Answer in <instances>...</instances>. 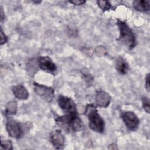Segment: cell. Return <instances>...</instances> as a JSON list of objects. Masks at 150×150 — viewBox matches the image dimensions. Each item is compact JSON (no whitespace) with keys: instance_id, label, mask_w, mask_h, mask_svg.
Instances as JSON below:
<instances>
[{"instance_id":"6da1fadb","label":"cell","mask_w":150,"mask_h":150,"mask_svg":"<svg viewBox=\"0 0 150 150\" xmlns=\"http://www.w3.org/2000/svg\"><path fill=\"white\" fill-rule=\"evenodd\" d=\"M56 124L62 129L67 132H75L81 131L84 124L77 114H65L55 118Z\"/></svg>"},{"instance_id":"7a4b0ae2","label":"cell","mask_w":150,"mask_h":150,"mask_svg":"<svg viewBox=\"0 0 150 150\" xmlns=\"http://www.w3.org/2000/svg\"><path fill=\"white\" fill-rule=\"evenodd\" d=\"M84 114L89 121V127L94 131L102 133L104 131V121L93 104H87Z\"/></svg>"},{"instance_id":"3957f363","label":"cell","mask_w":150,"mask_h":150,"mask_svg":"<svg viewBox=\"0 0 150 150\" xmlns=\"http://www.w3.org/2000/svg\"><path fill=\"white\" fill-rule=\"evenodd\" d=\"M117 25L120 32L118 40L129 49L134 48L136 46V38L132 29L125 22L118 19L117 20Z\"/></svg>"},{"instance_id":"277c9868","label":"cell","mask_w":150,"mask_h":150,"mask_svg":"<svg viewBox=\"0 0 150 150\" xmlns=\"http://www.w3.org/2000/svg\"><path fill=\"white\" fill-rule=\"evenodd\" d=\"M6 129L10 137L19 139L24 135L26 127L12 119H9L6 123Z\"/></svg>"},{"instance_id":"5b68a950","label":"cell","mask_w":150,"mask_h":150,"mask_svg":"<svg viewBox=\"0 0 150 150\" xmlns=\"http://www.w3.org/2000/svg\"><path fill=\"white\" fill-rule=\"evenodd\" d=\"M57 103L65 114H77L76 105L71 98L60 95L57 98Z\"/></svg>"},{"instance_id":"8992f818","label":"cell","mask_w":150,"mask_h":150,"mask_svg":"<svg viewBox=\"0 0 150 150\" xmlns=\"http://www.w3.org/2000/svg\"><path fill=\"white\" fill-rule=\"evenodd\" d=\"M33 88L37 95L47 102L52 101L54 96V90L53 88L36 83H33Z\"/></svg>"},{"instance_id":"52a82bcc","label":"cell","mask_w":150,"mask_h":150,"mask_svg":"<svg viewBox=\"0 0 150 150\" xmlns=\"http://www.w3.org/2000/svg\"><path fill=\"white\" fill-rule=\"evenodd\" d=\"M121 118L127 128L130 131H135L139 125V120L132 111H125L121 114Z\"/></svg>"},{"instance_id":"ba28073f","label":"cell","mask_w":150,"mask_h":150,"mask_svg":"<svg viewBox=\"0 0 150 150\" xmlns=\"http://www.w3.org/2000/svg\"><path fill=\"white\" fill-rule=\"evenodd\" d=\"M38 64L42 70L47 73H53L57 69L54 63L48 56H39L38 59Z\"/></svg>"},{"instance_id":"9c48e42d","label":"cell","mask_w":150,"mask_h":150,"mask_svg":"<svg viewBox=\"0 0 150 150\" xmlns=\"http://www.w3.org/2000/svg\"><path fill=\"white\" fill-rule=\"evenodd\" d=\"M49 141L54 148L57 149H62L65 143V138L59 130H55L50 133Z\"/></svg>"},{"instance_id":"30bf717a","label":"cell","mask_w":150,"mask_h":150,"mask_svg":"<svg viewBox=\"0 0 150 150\" xmlns=\"http://www.w3.org/2000/svg\"><path fill=\"white\" fill-rule=\"evenodd\" d=\"M110 96L104 91H98L96 95V103L99 107L106 108L111 102Z\"/></svg>"},{"instance_id":"8fae6325","label":"cell","mask_w":150,"mask_h":150,"mask_svg":"<svg viewBox=\"0 0 150 150\" xmlns=\"http://www.w3.org/2000/svg\"><path fill=\"white\" fill-rule=\"evenodd\" d=\"M12 92L15 97L20 100H26L29 97V93L22 85H17L12 88Z\"/></svg>"},{"instance_id":"7c38bea8","label":"cell","mask_w":150,"mask_h":150,"mask_svg":"<svg viewBox=\"0 0 150 150\" xmlns=\"http://www.w3.org/2000/svg\"><path fill=\"white\" fill-rule=\"evenodd\" d=\"M150 1L149 0H136L133 1L134 9L139 12H146L149 10Z\"/></svg>"},{"instance_id":"4fadbf2b","label":"cell","mask_w":150,"mask_h":150,"mask_svg":"<svg viewBox=\"0 0 150 150\" xmlns=\"http://www.w3.org/2000/svg\"><path fill=\"white\" fill-rule=\"evenodd\" d=\"M116 70L121 74H125L128 70V64L126 60L121 57H119L115 63Z\"/></svg>"},{"instance_id":"5bb4252c","label":"cell","mask_w":150,"mask_h":150,"mask_svg":"<svg viewBox=\"0 0 150 150\" xmlns=\"http://www.w3.org/2000/svg\"><path fill=\"white\" fill-rule=\"evenodd\" d=\"M17 111V103L15 101L8 102L5 106V114L14 115Z\"/></svg>"},{"instance_id":"9a60e30c","label":"cell","mask_w":150,"mask_h":150,"mask_svg":"<svg viewBox=\"0 0 150 150\" xmlns=\"http://www.w3.org/2000/svg\"><path fill=\"white\" fill-rule=\"evenodd\" d=\"M98 5L100 6V8L103 11H108L111 8V5L108 1H98L97 2Z\"/></svg>"},{"instance_id":"2e32d148","label":"cell","mask_w":150,"mask_h":150,"mask_svg":"<svg viewBox=\"0 0 150 150\" xmlns=\"http://www.w3.org/2000/svg\"><path fill=\"white\" fill-rule=\"evenodd\" d=\"M142 101V107L144 109V110L148 113L149 114L150 112V108H149V98L146 97H144L142 98L141 99Z\"/></svg>"},{"instance_id":"e0dca14e","label":"cell","mask_w":150,"mask_h":150,"mask_svg":"<svg viewBox=\"0 0 150 150\" xmlns=\"http://www.w3.org/2000/svg\"><path fill=\"white\" fill-rule=\"evenodd\" d=\"M1 148L4 149H12V144L10 140H2L1 141Z\"/></svg>"},{"instance_id":"ac0fdd59","label":"cell","mask_w":150,"mask_h":150,"mask_svg":"<svg viewBox=\"0 0 150 150\" xmlns=\"http://www.w3.org/2000/svg\"><path fill=\"white\" fill-rule=\"evenodd\" d=\"M8 40V38L6 37V36L5 35V33H4L2 29H1V45H3L4 43H5Z\"/></svg>"},{"instance_id":"d6986e66","label":"cell","mask_w":150,"mask_h":150,"mask_svg":"<svg viewBox=\"0 0 150 150\" xmlns=\"http://www.w3.org/2000/svg\"><path fill=\"white\" fill-rule=\"evenodd\" d=\"M145 88L146 90L149 92V74L148 73L145 77Z\"/></svg>"},{"instance_id":"ffe728a7","label":"cell","mask_w":150,"mask_h":150,"mask_svg":"<svg viewBox=\"0 0 150 150\" xmlns=\"http://www.w3.org/2000/svg\"><path fill=\"white\" fill-rule=\"evenodd\" d=\"M70 3L73 4V5H80L85 3L84 1H69Z\"/></svg>"},{"instance_id":"44dd1931","label":"cell","mask_w":150,"mask_h":150,"mask_svg":"<svg viewBox=\"0 0 150 150\" xmlns=\"http://www.w3.org/2000/svg\"><path fill=\"white\" fill-rule=\"evenodd\" d=\"M4 18L5 17H4V12H3L2 7H1V22H2V21L4 19Z\"/></svg>"}]
</instances>
